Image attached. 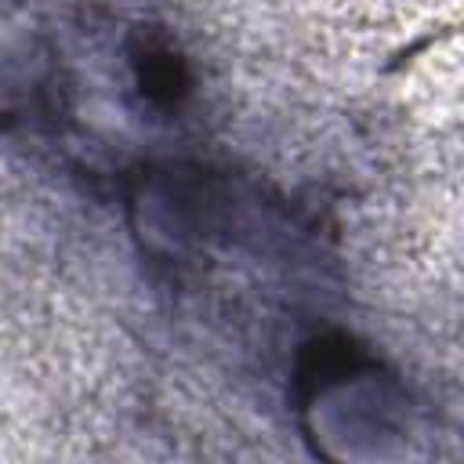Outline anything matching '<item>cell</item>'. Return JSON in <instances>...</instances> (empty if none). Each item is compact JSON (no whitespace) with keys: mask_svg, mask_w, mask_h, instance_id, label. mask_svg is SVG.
<instances>
[{"mask_svg":"<svg viewBox=\"0 0 464 464\" xmlns=\"http://www.w3.org/2000/svg\"><path fill=\"white\" fill-rule=\"evenodd\" d=\"M138 83L156 105H174L188 91V72L170 47L149 44L138 54Z\"/></svg>","mask_w":464,"mask_h":464,"instance_id":"6da1fadb","label":"cell"}]
</instances>
